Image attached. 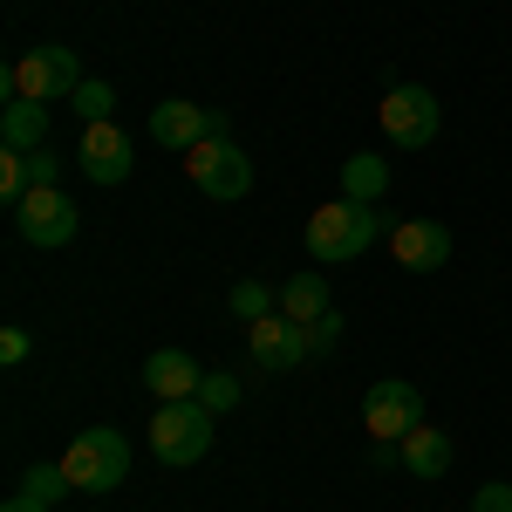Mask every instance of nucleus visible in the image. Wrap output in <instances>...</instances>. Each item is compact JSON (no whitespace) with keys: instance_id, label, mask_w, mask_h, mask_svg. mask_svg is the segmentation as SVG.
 <instances>
[{"instance_id":"obj_5","label":"nucleus","mask_w":512,"mask_h":512,"mask_svg":"<svg viewBox=\"0 0 512 512\" xmlns=\"http://www.w3.org/2000/svg\"><path fill=\"white\" fill-rule=\"evenodd\" d=\"M76 82H82V62H76V48H62V41H41V48H28V55L7 69V89H14V96H35V103L76 96Z\"/></svg>"},{"instance_id":"obj_13","label":"nucleus","mask_w":512,"mask_h":512,"mask_svg":"<svg viewBox=\"0 0 512 512\" xmlns=\"http://www.w3.org/2000/svg\"><path fill=\"white\" fill-rule=\"evenodd\" d=\"M198 383H205V369L185 349H158L144 362V390L158 396V403H185V396H198Z\"/></svg>"},{"instance_id":"obj_15","label":"nucleus","mask_w":512,"mask_h":512,"mask_svg":"<svg viewBox=\"0 0 512 512\" xmlns=\"http://www.w3.org/2000/svg\"><path fill=\"white\" fill-rule=\"evenodd\" d=\"M403 472L410 478H444L451 472V437L437 431V424H417V431L403 437Z\"/></svg>"},{"instance_id":"obj_27","label":"nucleus","mask_w":512,"mask_h":512,"mask_svg":"<svg viewBox=\"0 0 512 512\" xmlns=\"http://www.w3.org/2000/svg\"><path fill=\"white\" fill-rule=\"evenodd\" d=\"M0 512H48V506H41V499H28V492H14V499H7Z\"/></svg>"},{"instance_id":"obj_17","label":"nucleus","mask_w":512,"mask_h":512,"mask_svg":"<svg viewBox=\"0 0 512 512\" xmlns=\"http://www.w3.org/2000/svg\"><path fill=\"white\" fill-rule=\"evenodd\" d=\"M390 192V164L376 158V151H355L342 164V198H362V205H376V198Z\"/></svg>"},{"instance_id":"obj_18","label":"nucleus","mask_w":512,"mask_h":512,"mask_svg":"<svg viewBox=\"0 0 512 512\" xmlns=\"http://www.w3.org/2000/svg\"><path fill=\"white\" fill-rule=\"evenodd\" d=\"M226 308H233L246 328L253 321H267V315H280V294L267 287V280H233V294H226Z\"/></svg>"},{"instance_id":"obj_16","label":"nucleus","mask_w":512,"mask_h":512,"mask_svg":"<svg viewBox=\"0 0 512 512\" xmlns=\"http://www.w3.org/2000/svg\"><path fill=\"white\" fill-rule=\"evenodd\" d=\"M280 315H294V321H308L315 328L321 315H328V280L308 267V274H294L287 287H280Z\"/></svg>"},{"instance_id":"obj_24","label":"nucleus","mask_w":512,"mask_h":512,"mask_svg":"<svg viewBox=\"0 0 512 512\" xmlns=\"http://www.w3.org/2000/svg\"><path fill=\"white\" fill-rule=\"evenodd\" d=\"M472 512H512V485H506V478H492V485H478Z\"/></svg>"},{"instance_id":"obj_2","label":"nucleus","mask_w":512,"mask_h":512,"mask_svg":"<svg viewBox=\"0 0 512 512\" xmlns=\"http://www.w3.org/2000/svg\"><path fill=\"white\" fill-rule=\"evenodd\" d=\"M62 472L76 478V492H117L123 478H130V444H123V431H110V424H89V431L62 451Z\"/></svg>"},{"instance_id":"obj_6","label":"nucleus","mask_w":512,"mask_h":512,"mask_svg":"<svg viewBox=\"0 0 512 512\" xmlns=\"http://www.w3.org/2000/svg\"><path fill=\"white\" fill-rule=\"evenodd\" d=\"M185 171H192V185L205 198H226V205L253 192V158L239 144H226V137H205L198 151H185Z\"/></svg>"},{"instance_id":"obj_12","label":"nucleus","mask_w":512,"mask_h":512,"mask_svg":"<svg viewBox=\"0 0 512 512\" xmlns=\"http://www.w3.org/2000/svg\"><path fill=\"white\" fill-rule=\"evenodd\" d=\"M212 137V110H198L185 96H164L158 110H151V144L158 151H198Z\"/></svg>"},{"instance_id":"obj_22","label":"nucleus","mask_w":512,"mask_h":512,"mask_svg":"<svg viewBox=\"0 0 512 512\" xmlns=\"http://www.w3.org/2000/svg\"><path fill=\"white\" fill-rule=\"evenodd\" d=\"M0 198H7V205L28 198V164H21V151H0Z\"/></svg>"},{"instance_id":"obj_7","label":"nucleus","mask_w":512,"mask_h":512,"mask_svg":"<svg viewBox=\"0 0 512 512\" xmlns=\"http://www.w3.org/2000/svg\"><path fill=\"white\" fill-rule=\"evenodd\" d=\"M362 424H369L376 444H403V437L424 424V396H417V383H403V376L369 383V396H362Z\"/></svg>"},{"instance_id":"obj_11","label":"nucleus","mask_w":512,"mask_h":512,"mask_svg":"<svg viewBox=\"0 0 512 512\" xmlns=\"http://www.w3.org/2000/svg\"><path fill=\"white\" fill-rule=\"evenodd\" d=\"M390 253L403 274H437L444 260H451V226H437V219H403L390 226Z\"/></svg>"},{"instance_id":"obj_4","label":"nucleus","mask_w":512,"mask_h":512,"mask_svg":"<svg viewBox=\"0 0 512 512\" xmlns=\"http://www.w3.org/2000/svg\"><path fill=\"white\" fill-rule=\"evenodd\" d=\"M376 123H383V137H390V144L424 151L437 130H444V110H437V96L424 89V82H390V96H383Z\"/></svg>"},{"instance_id":"obj_3","label":"nucleus","mask_w":512,"mask_h":512,"mask_svg":"<svg viewBox=\"0 0 512 512\" xmlns=\"http://www.w3.org/2000/svg\"><path fill=\"white\" fill-rule=\"evenodd\" d=\"M212 451V410L185 396V403H158V417H151V458L158 465H198Z\"/></svg>"},{"instance_id":"obj_19","label":"nucleus","mask_w":512,"mask_h":512,"mask_svg":"<svg viewBox=\"0 0 512 512\" xmlns=\"http://www.w3.org/2000/svg\"><path fill=\"white\" fill-rule=\"evenodd\" d=\"M21 492H28V499H41V506L55 512L62 499H69V492H76V478L62 472V465H35V472L21 478Z\"/></svg>"},{"instance_id":"obj_21","label":"nucleus","mask_w":512,"mask_h":512,"mask_svg":"<svg viewBox=\"0 0 512 512\" xmlns=\"http://www.w3.org/2000/svg\"><path fill=\"white\" fill-rule=\"evenodd\" d=\"M239 376H226V369H205V383H198V403L212 410V417H226V410H239Z\"/></svg>"},{"instance_id":"obj_14","label":"nucleus","mask_w":512,"mask_h":512,"mask_svg":"<svg viewBox=\"0 0 512 512\" xmlns=\"http://www.w3.org/2000/svg\"><path fill=\"white\" fill-rule=\"evenodd\" d=\"M0 144H7V151H41V144H48V103L14 96V89H7V110H0Z\"/></svg>"},{"instance_id":"obj_8","label":"nucleus","mask_w":512,"mask_h":512,"mask_svg":"<svg viewBox=\"0 0 512 512\" xmlns=\"http://www.w3.org/2000/svg\"><path fill=\"white\" fill-rule=\"evenodd\" d=\"M76 205L62 198V185H35V192L14 205V233L28 239V246H69L76 239Z\"/></svg>"},{"instance_id":"obj_23","label":"nucleus","mask_w":512,"mask_h":512,"mask_svg":"<svg viewBox=\"0 0 512 512\" xmlns=\"http://www.w3.org/2000/svg\"><path fill=\"white\" fill-rule=\"evenodd\" d=\"M21 164H28V192H35V185H55V178H62V158H55L48 144H41V151H21Z\"/></svg>"},{"instance_id":"obj_1","label":"nucleus","mask_w":512,"mask_h":512,"mask_svg":"<svg viewBox=\"0 0 512 512\" xmlns=\"http://www.w3.org/2000/svg\"><path fill=\"white\" fill-rule=\"evenodd\" d=\"M383 212L376 205H362V198H328L315 205V219H308V253L315 260H362L369 253V239H383Z\"/></svg>"},{"instance_id":"obj_10","label":"nucleus","mask_w":512,"mask_h":512,"mask_svg":"<svg viewBox=\"0 0 512 512\" xmlns=\"http://www.w3.org/2000/svg\"><path fill=\"white\" fill-rule=\"evenodd\" d=\"M76 164L89 185H123L130 164H137V144L123 137L117 123H82V144H76Z\"/></svg>"},{"instance_id":"obj_26","label":"nucleus","mask_w":512,"mask_h":512,"mask_svg":"<svg viewBox=\"0 0 512 512\" xmlns=\"http://www.w3.org/2000/svg\"><path fill=\"white\" fill-rule=\"evenodd\" d=\"M335 342H342V315H321V321H315V355L335 349Z\"/></svg>"},{"instance_id":"obj_9","label":"nucleus","mask_w":512,"mask_h":512,"mask_svg":"<svg viewBox=\"0 0 512 512\" xmlns=\"http://www.w3.org/2000/svg\"><path fill=\"white\" fill-rule=\"evenodd\" d=\"M246 349H253V362L260 369H301L308 355H315V328L294 315H267L246 328Z\"/></svg>"},{"instance_id":"obj_25","label":"nucleus","mask_w":512,"mask_h":512,"mask_svg":"<svg viewBox=\"0 0 512 512\" xmlns=\"http://www.w3.org/2000/svg\"><path fill=\"white\" fill-rule=\"evenodd\" d=\"M28 349H35L28 328H7V335H0V362H28Z\"/></svg>"},{"instance_id":"obj_20","label":"nucleus","mask_w":512,"mask_h":512,"mask_svg":"<svg viewBox=\"0 0 512 512\" xmlns=\"http://www.w3.org/2000/svg\"><path fill=\"white\" fill-rule=\"evenodd\" d=\"M69 103H76L82 123H110V110H117V89H110V82H96V76H82Z\"/></svg>"}]
</instances>
